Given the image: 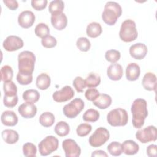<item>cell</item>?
Returning a JSON list of instances; mask_svg holds the SVG:
<instances>
[{
  "label": "cell",
  "mask_w": 157,
  "mask_h": 157,
  "mask_svg": "<svg viewBox=\"0 0 157 157\" xmlns=\"http://www.w3.org/2000/svg\"><path fill=\"white\" fill-rule=\"evenodd\" d=\"M132 124L135 128L140 129L144 124L145 119L148 116L147 101L141 98L135 99L131 105Z\"/></svg>",
  "instance_id": "6da1fadb"
},
{
  "label": "cell",
  "mask_w": 157,
  "mask_h": 157,
  "mask_svg": "<svg viewBox=\"0 0 157 157\" xmlns=\"http://www.w3.org/2000/svg\"><path fill=\"white\" fill-rule=\"evenodd\" d=\"M121 13L122 9L118 3L113 1H108L104 6V9L102 13V18L106 24L112 26L115 25Z\"/></svg>",
  "instance_id": "7a4b0ae2"
},
{
  "label": "cell",
  "mask_w": 157,
  "mask_h": 157,
  "mask_svg": "<svg viewBox=\"0 0 157 157\" xmlns=\"http://www.w3.org/2000/svg\"><path fill=\"white\" fill-rule=\"evenodd\" d=\"M36 62L35 55L30 51H23L18 56V70L20 72L33 74Z\"/></svg>",
  "instance_id": "3957f363"
},
{
  "label": "cell",
  "mask_w": 157,
  "mask_h": 157,
  "mask_svg": "<svg viewBox=\"0 0 157 157\" xmlns=\"http://www.w3.org/2000/svg\"><path fill=\"white\" fill-rule=\"evenodd\" d=\"M119 36L125 42H130L136 40L138 36L136 23L131 19L124 20L121 23Z\"/></svg>",
  "instance_id": "277c9868"
},
{
  "label": "cell",
  "mask_w": 157,
  "mask_h": 157,
  "mask_svg": "<svg viewBox=\"0 0 157 157\" xmlns=\"http://www.w3.org/2000/svg\"><path fill=\"white\" fill-rule=\"evenodd\" d=\"M107 121L112 126H123L128 121V115L126 110L122 108H116L108 113Z\"/></svg>",
  "instance_id": "5b68a950"
},
{
  "label": "cell",
  "mask_w": 157,
  "mask_h": 157,
  "mask_svg": "<svg viewBox=\"0 0 157 157\" xmlns=\"http://www.w3.org/2000/svg\"><path fill=\"white\" fill-rule=\"evenodd\" d=\"M59 145L57 138L53 136H48L39 142V151L41 156H47L56 151Z\"/></svg>",
  "instance_id": "8992f818"
},
{
  "label": "cell",
  "mask_w": 157,
  "mask_h": 157,
  "mask_svg": "<svg viewBox=\"0 0 157 157\" xmlns=\"http://www.w3.org/2000/svg\"><path fill=\"white\" fill-rule=\"evenodd\" d=\"M84 106L85 104L82 99L75 98L64 106L63 112L66 117L69 118H74L81 112L83 109Z\"/></svg>",
  "instance_id": "52a82bcc"
},
{
  "label": "cell",
  "mask_w": 157,
  "mask_h": 157,
  "mask_svg": "<svg viewBox=\"0 0 157 157\" xmlns=\"http://www.w3.org/2000/svg\"><path fill=\"white\" fill-rule=\"evenodd\" d=\"M110 137L109 131L104 128H97L89 138V144L91 147H99L104 145Z\"/></svg>",
  "instance_id": "ba28073f"
},
{
  "label": "cell",
  "mask_w": 157,
  "mask_h": 157,
  "mask_svg": "<svg viewBox=\"0 0 157 157\" xmlns=\"http://www.w3.org/2000/svg\"><path fill=\"white\" fill-rule=\"evenodd\" d=\"M136 137L138 140L143 144L154 142L157 139L156 128L155 126L150 125L139 129L136 132Z\"/></svg>",
  "instance_id": "9c48e42d"
},
{
  "label": "cell",
  "mask_w": 157,
  "mask_h": 157,
  "mask_svg": "<svg viewBox=\"0 0 157 157\" xmlns=\"http://www.w3.org/2000/svg\"><path fill=\"white\" fill-rule=\"evenodd\" d=\"M62 147L66 157H78L81 154L80 147L73 139H65L62 143Z\"/></svg>",
  "instance_id": "30bf717a"
},
{
  "label": "cell",
  "mask_w": 157,
  "mask_h": 157,
  "mask_svg": "<svg viewBox=\"0 0 157 157\" xmlns=\"http://www.w3.org/2000/svg\"><path fill=\"white\" fill-rule=\"evenodd\" d=\"M75 94L74 90L71 86L66 85L61 90L53 93L52 97L53 100L57 102H64L71 99Z\"/></svg>",
  "instance_id": "8fae6325"
},
{
  "label": "cell",
  "mask_w": 157,
  "mask_h": 157,
  "mask_svg": "<svg viewBox=\"0 0 157 157\" xmlns=\"http://www.w3.org/2000/svg\"><path fill=\"white\" fill-rule=\"evenodd\" d=\"M23 40L17 36H9L4 40L2 45L4 48L7 52H13L23 47Z\"/></svg>",
  "instance_id": "7c38bea8"
},
{
  "label": "cell",
  "mask_w": 157,
  "mask_h": 157,
  "mask_svg": "<svg viewBox=\"0 0 157 157\" xmlns=\"http://www.w3.org/2000/svg\"><path fill=\"white\" fill-rule=\"evenodd\" d=\"M35 15L30 10H24L21 12L18 17V23L23 28H29L33 26L35 21Z\"/></svg>",
  "instance_id": "4fadbf2b"
},
{
  "label": "cell",
  "mask_w": 157,
  "mask_h": 157,
  "mask_svg": "<svg viewBox=\"0 0 157 157\" xmlns=\"http://www.w3.org/2000/svg\"><path fill=\"white\" fill-rule=\"evenodd\" d=\"M148 52L147 47L143 43H136L129 48L130 55L136 59H142Z\"/></svg>",
  "instance_id": "5bb4252c"
},
{
  "label": "cell",
  "mask_w": 157,
  "mask_h": 157,
  "mask_svg": "<svg viewBox=\"0 0 157 157\" xmlns=\"http://www.w3.org/2000/svg\"><path fill=\"white\" fill-rule=\"evenodd\" d=\"M18 111L23 118H32L36 115L37 107L33 103L26 102L18 107Z\"/></svg>",
  "instance_id": "9a60e30c"
},
{
  "label": "cell",
  "mask_w": 157,
  "mask_h": 157,
  "mask_svg": "<svg viewBox=\"0 0 157 157\" xmlns=\"http://www.w3.org/2000/svg\"><path fill=\"white\" fill-rule=\"evenodd\" d=\"M51 23L57 30L64 29L67 25V18L64 13H59L51 15Z\"/></svg>",
  "instance_id": "2e32d148"
},
{
  "label": "cell",
  "mask_w": 157,
  "mask_h": 157,
  "mask_svg": "<svg viewBox=\"0 0 157 157\" xmlns=\"http://www.w3.org/2000/svg\"><path fill=\"white\" fill-rule=\"evenodd\" d=\"M107 74L108 77L112 80L117 81L120 80L123 74L122 66L118 63L110 64L107 69Z\"/></svg>",
  "instance_id": "e0dca14e"
},
{
  "label": "cell",
  "mask_w": 157,
  "mask_h": 157,
  "mask_svg": "<svg viewBox=\"0 0 157 157\" xmlns=\"http://www.w3.org/2000/svg\"><path fill=\"white\" fill-rule=\"evenodd\" d=\"M142 86L148 91H156V76L153 72H147L142 78Z\"/></svg>",
  "instance_id": "ac0fdd59"
},
{
  "label": "cell",
  "mask_w": 157,
  "mask_h": 157,
  "mask_svg": "<svg viewBox=\"0 0 157 157\" xmlns=\"http://www.w3.org/2000/svg\"><path fill=\"white\" fill-rule=\"evenodd\" d=\"M2 123L7 126H13L18 123V117L17 114L12 110H6L3 112L1 116Z\"/></svg>",
  "instance_id": "d6986e66"
},
{
  "label": "cell",
  "mask_w": 157,
  "mask_h": 157,
  "mask_svg": "<svg viewBox=\"0 0 157 157\" xmlns=\"http://www.w3.org/2000/svg\"><path fill=\"white\" fill-rule=\"evenodd\" d=\"M140 69L135 63H129L126 69V77L129 81H135L140 76Z\"/></svg>",
  "instance_id": "ffe728a7"
},
{
  "label": "cell",
  "mask_w": 157,
  "mask_h": 157,
  "mask_svg": "<svg viewBox=\"0 0 157 157\" xmlns=\"http://www.w3.org/2000/svg\"><path fill=\"white\" fill-rule=\"evenodd\" d=\"M93 104L100 109H105L112 104L111 97L104 93L99 94V96L93 101Z\"/></svg>",
  "instance_id": "44dd1931"
},
{
  "label": "cell",
  "mask_w": 157,
  "mask_h": 157,
  "mask_svg": "<svg viewBox=\"0 0 157 157\" xmlns=\"http://www.w3.org/2000/svg\"><path fill=\"white\" fill-rule=\"evenodd\" d=\"M123 152L127 155H134L139 150V145L132 140H126L122 144Z\"/></svg>",
  "instance_id": "7402d4cb"
},
{
  "label": "cell",
  "mask_w": 157,
  "mask_h": 157,
  "mask_svg": "<svg viewBox=\"0 0 157 157\" xmlns=\"http://www.w3.org/2000/svg\"><path fill=\"white\" fill-rule=\"evenodd\" d=\"M1 136L4 141L8 144H13L19 139L18 132L13 129H5L2 131Z\"/></svg>",
  "instance_id": "603a6c76"
},
{
  "label": "cell",
  "mask_w": 157,
  "mask_h": 157,
  "mask_svg": "<svg viewBox=\"0 0 157 157\" xmlns=\"http://www.w3.org/2000/svg\"><path fill=\"white\" fill-rule=\"evenodd\" d=\"M86 34L91 38H96L102 32L101 25L97 22H91L88 25L86 29Z\"/></svg>",
  "instance_id": "cb8c5ba5"
},
{
  "label": "cell",
  "mask_w": 157,
  "mask_h": 157,
  "mask_svg": "<svg viewBox=\"0 0 157 157\" xmlns=\"http://www.w3.org/2000/svg\"><path fill=\"white\" fill-rule=\"evenodd\" d=\"M50 77L46 73H41L36 78V86L37 87L41 90H47L50 85Z\"/></svg>",
  "instance_id": "d4e9b609"
},
{
  "label": "cell",
  "mask_w": 157,
  "mask_h": 157,
  "mask_svg": "<svg viewBox=\"0 0 157 157\" xmlns=\"http://www.w3.org/2000/svg\"><path fill=\"white\" fill-rule=\"evenodd\" d=\"M40 94L36 90L29 89L27 90L23 93V99L28 102L35 103L39 101Z\"/></svg>",
  "instance_id": "484cf974"
},
{
  "label": "cell",
  "mask_w": 157,
  "mask_h": 157,
  "mask_svg": "<svg viewBox=\"0 0 157 157\" xmlns=\"http://www.w3.org/2000/svg\"><path fill=\"white\" fill-rule=\"evenodd\" d=\"M55 120V118L54 115L50 112L42 113L39 117V123L42 126L46 128L52 126Z\"/></svg>",
  "instance_id": "4316f807"
},
{
  "label": "cell",
  "mask_w": 157,
  "mask_h": 157,
  "mask_svg": "<svg viewBox=\"0 0 157 157\" xmlns=\"http://www.w3.org/2000/svg\"><path fill=\"white\" fill-rule=\"evenodd\" d=\"M64 8V3L61 0H54L50 2L48 11L52 15L62 13Z\"/></svg>",
  "instance_id": "83f0119b"
},
{
  "label": "cell",
  "mask_w": 157,
  "mask_h": 157,
  "mask_svg": "<svg viewBox=\"0 0 157 157\" xmlns=\"http://www.w3.org/2000/svg\"><path fill=\"white\" fill-rule=\"evenodd\" d=\"M69 126L66 121H59L55 126V132L60 137L67 136L69 133Z\"/></svg>",
  "instance_id": "f1b7e54d"
},
{
  "label": "cell",
  "mask_w": 157,
  "mask_h": 157,
  "mask_svg": "<svg viewBox=\"0 0 157 157\" xmlns=\"http://www.w3.org/2000/svg\"><path fill=\"white\" fill-rule=\"evenodd\" d=\"M86 86L88 88H95L101 83V77L95 73H90L85 80Z\"/></svg>",
  "instance_id": "f546056e"
},
{
  "label": "cell",
  "mask_w": 157,
  "mask_h": 157,
  "mask_svg": "<svg viewBox=\"0 0 157 157\" xmlns=\"http://www.w3.org/2000/svg\"><path fill=\"white\" fill-rule=\"evenodd\" d=\"M3 90L4 95L9 96H13L17 95V87L16 85L12 80L4 82Z\"/></svg>",
  "instance_id": "4dcf8cb0"
},
{
  "label": "cell",
  "mask_w": 157,
  "mask_h": 157,
  "mask_svg": "<svg viewBox=\"0 0 157 157\" xmlns=\"http://www.w3.org/2000/svg\"><path fill=\"white\" fill-rule=\"evenodd\" d=\"M99 112L98 110L89 109L83 113V119L86 122H95L99 119Z\"/></svg>",
  "instance_id": "1f68e13d"
},
{
  "label": "cell",
  "mask_w": 157,
  "mask_h": 157,
  "mask_svg": "<svg viewBox=\"0 0 157 157\" xmlns=\"http://www.w3.org/2000/svg\"><path fill=\"white\" fill-rule=\"evenodd\" d=\"M108 152L112 156H118L123 153L122 146L120 142L114 141L109 144L107 146Z\"/></svg>",
  "instance_id": "d6a6232c"
},
{
  "label": "cell",
  "mask_w": 157,
  "mask_h": 157,
  "mask_svg": "<svg viewBox=\"0 0 157 157\" xmlns=\"http://www.w3.org/2000/svg\"><path fill=\"white\" fill-rule=\"evenodd\" d=\"M35 34L42 39L48 36L50 33V29L47 25L44 23H40L36 25L34 29Z\"/></svg>",
  "instance_id": "836d02e7"
},
{
  "label": "cell",
  "mask_w": 157,
  "mask_h": 157,
  "mask_svg": "<svg viewBox=\"0 0 157 157\" xmlns=\"http://www.w3.org/2000/svg\"><path fill=\"white\" fill-rule=\"evenodd\" d=\"M13 75L12 68L9 65H5L1 69V78L4 82L12 80Z\"/></svg>",
  "instance_id": "e575fe53"
},
{
  "label": "cell",
  "mask_w": 157,
  "mask_h": 157,
  "mask_svg": "<svg viewBox=\"0 0 157 157\" xmlns=\"http://www.w3.org/2000/svg\"><path fill=\"white\" fill-rule=\"evenodd\" d=\"M23 153L24 156L26 157L36 156L37 148L36 145L31 142L25 143L23 145Z\"/></svg>",
  "instance_id": "d590c367"
},
{
  "label": "cell",
  "mask_w": 157,
  "mask_h": 157,
  "mask_svg": "<svg viewBox=\"0 0 157 157\" xmlns=\"http://www.w3.org/2000/svg\"><path fill=\"white\" fill-rule=\"evenodd\" d=\"M17 82L22 85H27L30 84L33 81V74L18 71L17 75Z\"/></svg>",
  "instance_id": "8d00e7d4"
},
{
  "label": "cell",
  "mask_w": 157,
  "mask_h": 157,
  "mask_svg": "<svg viewBox=\"0 0 157 157\" xmlns=\"http://www.w3.org/2000/svg\"><path fill=\"white\" fill-rule=\"evenodd\" d=\"M120 52L118 50L114 49L109 50L105 53V58L106 60L112 63H115L118 61L120 59Z\"/></svg>",
  "instance_id": "74e56055"
},
{
  "label": "cell",
  "mask_w": 157,
  "mask_h": 157,
  "mask_svg": "<svg viewBox=\"0 0 157 157\" xmlns=\"http://www.w3.org/2000/svg\"><path fill=\"white\" fill-rule=\"evenodd\" d=\"M77 48L82 52H87L91 47V43L90 40L85 37H80L76 42Z\"/></svg>",
  "instance_id": "f35d334b"
},
{
  "label": "cell",
  "mask_w": 157,
  "mask_h": 157,
  "mask_svg": "<svg viewBox=\"0 0 157 157\" xmlns=\"http://www.w3.org/2000/svg\"><path fill=\"white\" fill-rule=\"evenodd\" d=\"M92 126L88 123H82L79 124L77 129V134L80 137H85L87 136L91 131Z\"/></svg>",
  "instance_id": "ab89813d"
},
{
  "label": "cell",
  "mask_w": 157,
  "mask_h": 157,
  "mask_svg": "<svg viewBox=\"0 0 157 157\" xmlns=\"http://www.w3.org/2000/svg\"><path fill=\"white\" fill-rule=\"evenodd\" d=\"M41 44L43 47L47 48H51L56 45L57 41L55 37L52 36L48 35L42 39Z\"/></svg>",
  "instance_id": "60d3db41"
},
{
  "label": "cell",
  "mask_w": 157,
  "mask_h": 157,
  "mask_svg": "<svg viewBox=\"0 0 157 157\" xmlns=\"http://www.w3.org/2000/svg\"><path fill=\"white\" fill-rule=\"evenodd\" d=\"M73 86L78 93H82L86 87L85 80L80 76L76 77L73 80Z\"/></svg>",
  "instance_id": "b9f144b4"
},
{
  "label": "cell",
  "mask_w": 157,
  "mask_h": 157,
  "mask_svg": "<svg viewBox=\"0 0 157 157\" xmlns=\"http://www.w3.org/2000/svg\"><path fill=\"white\" fill-rule=\"evenodd\" d=\"M18 96L17 95L13 96H9L4 95V99H3V102L4 105L7 107L12 108L15 107L18 102Z\"/></svg>",
  "instance_id": "7bdbcfd3"
},
{
  "label": "cell",
  "mask_w": 157,
  "mask_h": 157,
  "mask_svg": "<svg viewBox=\"0 0 157 157\" xmlns=\"http://www.w3.org/2000/svg\"><path fill=\"white\" fill-rule=\"evenodd\" d=\"M99 95V92L98 90L94 88H90L87 89L85 93V96L88 101H94Z\"/></svg>",
  "instance_id": "ee69618b"
},
{
  "label": "cell",
  "mask_w": 157,
  "mask_h": 157,
  "mask_svg": "<svg viewBox=\"0 0 157 157\" xmlns=\"http://www.w3.org/2000/svg\"><path fill=\"white\" fill-rule=\"evenodd\" d=\"M48 1L47 0H32L31 1V6L36 10H42L47 6Z\"/></svg>",
  "instance_id": "f6af8a7d"
},
{
  "label": "cell",
  "mask_w": 157,
  "mask_h": 157,
  "mask_svg": "<svg viewBox=\"0 0 157 157\" xmlns=\"http://www.w3.org/2000/svg\"><path fill=\"white\" fill-rule=\"evenodd\" d=\"M3 2L12 10H15L18 7V3L16 0H4Z\"/></svg>",
  "instance_id": "bcb514c9"
},
{
  "label": "cell",
  "mask_w": 157,
  "mask_h": 157,
  "mask_svg": "<svg viewBox=\"0 0 157 157\" xmlns=\"http://www.w3.org/2000/svg\"><path fill=\"white\" fill-rule=\"evenodd\" d=\"M157 146L155 144L150 145L147 148V154L149 157H156L157 155L156 153Z\"/></svg>",
  "instance_id": "7dc6e473"
},
{
  "label": "cell",
  "mask_w": 157,
  "mask_h": 157,
  "mask_svg": "<svg viewBox=\"0 0 157 157\" xmlns=\"http://www.w3.org/2000/svg\"><path fill=\"white\" fill-rule=\"evenodd\" d=\"M91 156L92 157H93V156H102V157L105 156V157H107L108 155L104 151L101 150H99L94 151L91 154Z\"/></svg>",
  "instance_id": "c3c4849f"
}]
</instances>
